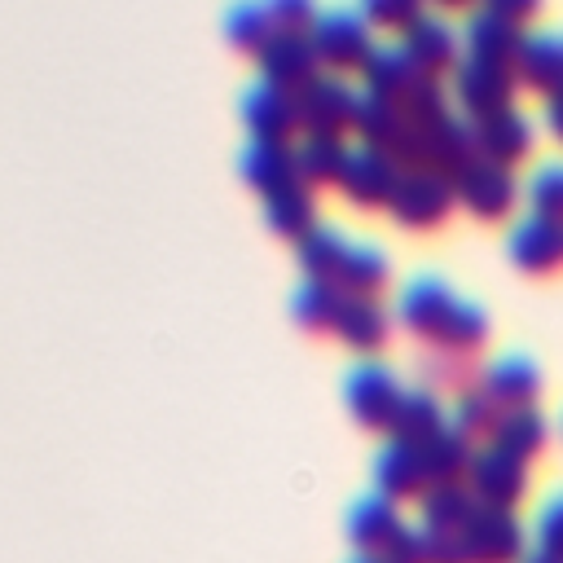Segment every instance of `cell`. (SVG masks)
I'll use <instances>...</instances> for the list:
<instances>
[{
	"instance_id": "obj_8",
	"label": "cell",
	"mask_w": 563,
	"mask_h": 563,
	"mask_svg": "<svg viewBox=\"0 0 563 563\" xmlns=\"http://www.w3.org/2000/svg\"><path fill=\"white\" fill-rule=\"evenodd\" d=\"M453 303H457V295L449 290L444 277H435V273H413V277L400 286V295H396V321H400L409 334L435 343L440 330H444L449 317H453Z\"/></svg>"
},
{
	"instance_id": "obj_25",
	"label": "cell",
	"mask_w": 563,
	"mask_h": 563,
	"mask_svg": "<svg viewBox=\"0 0 563 563\" xmlns=\"http://www.w3.org/2000/svg\"><path fill=\"white\" fill-rule=\"evenodd\" d=\"M545 440H550V418H545L537 405L501 409L497 422H493V435H488V444H497L501 453H510V457H519V462L537 457V453L545 449Z\"/></svg>"
},
{
	"instance_id": "obj_30",
	"label": "cell",
	"mask_w": 563,
	"mask_h": 563,
	"mask_svg": "<svg viewBox=\"0 0 563 563\" xmlns=\"http://www.w3.org/2000/svg\"><path fill=\"white\" fill-rule=\"evenodd\" d=\"M264 224H268L277 238L299 242V238L317 224V198H312V189L286 185V189L268 194V198H264Z\"/></svg>"
},
{
	"instance_id": "obj_41",
	"label": "cell",
	"mask_w": 563,
	"mask_h": 563,
	"mask_svg": "<svg viewBox=\"0 0 563 563\" xmlns=\"http://www.w3.org/2000/svg\"><path fill=\"white\" fill-rule=\"evenodd\" d=\"M268 18H273V31L308 35L312 22H317V4H312V0H273V4H268Z\"/></svg>"
},
{
	"instance_id": "obj_29",
	"label": "cell",
	"mask_w": 563,
	"mask_h": 563,
	"mask_svg": "<svg viewBox=\"0 0 563 563\" xmlns=\"http://www.w3.org/2000/svg\"><path fill=\"white\" fill-rule=\"evenodd\" d=\"M352 132H356V145H369V150H383L391 158L400 132H405V119L396 110V101L387 97H374V92H361L356 97V119H352Z\"/></svg>"
},
{
	"instance_id": "obj_11",
	"label": "cell",
	"mask_w": 563,
	"mask_h": 563,
	"mask_svg": "<svg viewBox=\"0 0 563 563\" xmlns=\"http://www.w3.org/2000/svg\"><path fill=\"white\" fill-rule=\"evenodd\" d=\"M400 180V167L383 154V150H369V145H347L343 154V167H339V194L356 207H387L391 189Z\"/></svg>"
},
{
	"instance_id": "obj_28",
	"label": "cell",
	"mask_w": 563,
	"mask_h": 563,
	"mask_svg": "<svg viewBox=\"0 0 563 563\" xmlns=\"http://www.w3.org/2000/svg\"><path fill=\"white\" fill-rule=\"evenodd\" d=\"M479 501L471 497V488L457 479V484H427V493L418 497V528L427 532H462L471 510Z\"/></svg>"
},
{
	"instance_id": "obj_45",
	"label": "cell",
	"mask_w": 563,
	"mask_h": 563,
	"mask_svg": "<svg viewBox=\"0 0 563 563\" xmlns=\"http://www.w3.org/2000/svg\"><path fill=\"white\" fill-rule=\"evenodd\" d=\"M488 9H493V13H501L506 22L523 26V22L537 13V0H488Z\"/></svg>"
},
{
	"instance_id": "obj_4",
	"label": "cell",
	"mask_w": 563,
	"mask_h": 563,
	"mask_svg": "<svg viewBox=\"0 0 563 563\" xmlns=\"http://www.w3.org/2000/svg\"><path fill=\"white\" fill-rule=\"evenodd\" d=\"M356 97L361 88H352L343 75L321 70L312 84H303L295 92V110H299V132H317V136H343L356 119Z\"/></svg>"
},
{
	"instance_id": "obj_1",
	"label": "cell",
	"mask_w": 563,
	"mask_h": 563,
	"mask_svg": "<svg viewBox=\"0 0 563 563\" xmlns=\"http://www.w3.org/2000/svg\"><path fill=\"white\" fill-rule=\"evenodd\" d=\"M308 44H312L321 70L339 75V70H361V62L374 48V31L356 4H330V9H317Z\"/></svg>"
},
{
	"instance_id": "obj_2",
	"label": "cell",
	"mask_w": 563,
	"mask_h": 563,
	"mask_svg": "<svg viewBox=\"0 0 563 563\" xmlns=\"http://www.w3.org/2000/svg\"><path fill=\"white\" fill-rule=\"evenodd\" d=\"M400 378L387 361L378 356H361L343 369V405L352 409V418L369 431H387L391 427V413H396V400H400Z\"/></svg>"
},
{
	"instance_id": "obj_44",
	"label": "cell",
	"mask_w": 563,
	"mask_h": 563,
	"mask_svg": "<svg viewBox=\"0 0 563 563\" xmlns=\"http://www.w3.org/2000/svg\"><path fill=\"white\" fill-rule=\"evenodd\" d=\"M422 541H427V563H466L462 532H427L422 528Z\"/></svg>"
},
{
	"instance_id": "obj_33",
	"label": "cell",
	"mask_w": 563,
	"mask_h": 563,
	"mask_svg": "<svg viewBox=\"0 0 563 563\" xmlns=\"http://www.w3.org/2000/svg\"><path fill=\"white\" fill-rule=\"evenodd\" d=\"M339 286L334 282H317V277H303L295 290H290V317L303 325V330H330L334 325V312H339Z\"/></svg>"
},
{
	"instance_id": "obj_40",
	"label": "cell",
	"mask_w": 563,
	"mask_h": 563,
	"mask_svg": "<svg viewBox=\"0 0 563 563\" xmlns=\"http://www.w3.org/2000/svg\"><path fill=\"white\" fill-rule=\"evenodd\" d=\"M532 532H537V550H545V554L563 559V493H554V497H545V501H541Z\"/></svg>"
},
{
	"instance_id": "obj_49",
	"label": "cell",
	"mask_w": 563,
	"mask_h": 563,
	"mask_svg": "<svg viewBox=\"0 0 563 563\" xmlns=\"http://www.w3.org/2000/svg\"><path fill=\"white\" fill-rule=\"evenodd\" d=\"M559 427H563V418H559Z\"/></svg>"
},
{
	"instance_id": "obj_46",
	"label": "cell",
	"mask_w": 563,
	"mask_h": 563,
	"mask_svg": "<svg viewBox=\"0 0 563 563\" xmlns=\"http://www.w3.org/2000/svg\"><path fill=\"white\" fill-rule=\"evenodd\" d=\"M545 128H550V136L563 145V88H559L554 97H545Z\"/></svg>"
},
{
	"instance_id": "obj_26",
	"label": "cell",
	"mask_w": 563,
	"mask_h": 563,
	"mask_svg": "<svg viewBox=\"0 0 563 563\" xmlns=\"http://www.w3.org/2000/svg\"><path fill=\"white\" fill-rule=\"evenodd\" d=\"M391 277V260L378 242H356L347 238V251L339 260V273H334V286L339 295H378Z\"/></svg>"
},
{
	"instance_id": "obj_32",
	"label": "cell",
	"mask_w": 563,
	"mask_h": 563,
	"mask_svg": "<svg viewBox=\"0 0 563 563\" xmlns=\"http://www.w3.org/2000/svg\"><path fill=\"white\" fill-rule=\"evenodd\" d=\"M343 251H347L343 229H334V224H325V220H317V224L295 242V260H299L303 277H317V282H334Z\"/></svg>"
},
{
	"instance_id": "obj_12",
	"label": "cell",
	"mask_w": 563,
	"mask_h": 563,
	"mask_svg": "<svg viewBox=\"0 0 563 563\" xmlns=\"http://www.w3.org/2000/svg\"><path fill=\"white\" fill-rule=\"evenodd\" d=\"M471 141H475V158L515 167L532 150V119L519 106L493 110L484 119H471Z\"/></svg>"
},
{
	"instance_id": "obj_14",
	"label": "cell",
	"mask_w": 563,
	"mask_h": 563,
	"mask_svg": "<svg viewBox=\"0 0 563 563\" xmlns=\"http://www.w3.org/2000/svg\"><path fill=\"white\" fill-rule=\"evenodd\" d=\"M457 44H462V35L440 13H427V9L400 31V48L418 66V75H431V79H440L444 70L457 66Z\"/></svg>"
},
{
	"instance_id": "obj_19",
	"label": "cell",
	"mask_w": 563,
	"mask_h": 563,
	"mask_svg": "<svg viewBox=\"0 0 563 563\" xmlns=\"http://www.w3.org/2000/svg\"><path fill=\"white\" fill-rule=\"evenodd\" d=\"M515 79L537 88L541 97H554L563 88V35L559 31H523V44L515 53Z\"/></svg>"
},
{
	"instance_id": "obj_9",
	"label": "cell",
	"mask_w": 563,
	"mask_h": 563,
	"mask_svg": "<svg viewBox=\"0 0 563 563\" xmlns=\"http://www.w3.org/2000/svg\"><path fill=\"white\" fill-rule=\"evenodd\" d=\"M453 198H457L471 216H479V220H501V216L515 207V198H519V180H515V172L501 167V163L471 158V163L453 176Z\"/></svg>"
},
{
	"instance_id": "obj_47",
	"label": "cell",
	"mask_w": 563,
	"mask_h": 563,
	"mask_svg": "<svg viewBox=\"0 0 563 563\" xmlns=\"http://www.w3.org/2000/svg\"><path fill=\"white\" fill-rule=\"evenodd\" d=\"M519 563H563V559H554V554H545V550H523Z\"/></svg>"
},
{
	"instance_id": "obj_24",
	"label": "cell",
	"mask_w": 563,
	"mask_h": 563,
	"mask_svg": "<svg viewBox=\"0 0 563 563\" xmlns=\"http://www.w3.org/2000/svg\"><path fill=\"white\" fill-rule=\"evenodd\" d=\"M444 422H449L444 400H440L427 383H418V387H405V391H400L387 435H396V440H405V444H427Z\"/></svg>"
},
{
	"instance_id": "obj_37",
	"label": "cell",
	"mask_w": 563,
	"mask_h": 563,
	"mask_svg": "<svg viewBox=\"0 0 563 563\" xmlns=\"http://www.w3.org/2000/svg\"><path fill=\"white\" fill-rule=\"evenodd\" d=\"M224 35H229L233 48H242V53H260V48L273 40L268 4H251V0L233 4V9L224 13Z\"/></svg>"
},
{
	"instance_id": "obj_15",
	"label": "cell",
	"mask_w": 563,
	"mask_h": 563,
	"mask_svg": "<svg viewBox=\"0 0 563 563\" xmlns=\"http://www.w3.org/2000/svg\"><path fill=\"white\" fill-rule=\"evenodd\" d=\"M479 391L497 405V409H519L532 405L541 396V369L528 352H501L479 369Z\"/></svg>"
},
{
	"instance_id": "obj_10",
	"label": "cell",
	"mask_w": 563,
	"mask_h": 563,
	"mask_svg": "<svg viewBox=\"0 0 563 563\" xmlns=\"http://www.w3.org/2000/svg\"><path fill=\"white\" fill-rule=\"evenodd\" d=\"M238 114L251 132V141H295L299 136V110H295V92L268 84V79H251L238 97Z\"/></svg>"
},
{
	"instance_id": "obj_31",
	"label": "cell",
	"mask_w": 563,
	"mask_h": 563,
	"mask_svg": "<svg viewBox=\"0 0 563 563\" xmlns=\"http://www.w3.org/2000/svg\"><path fill=\"white\" fill-rule=\"evenodd\" d=\"M471 440L466 435H457L449 422L427 440V444H418V453H422V471H427V484H457V479H466V462H471Z\"/></svg>"
},
{
	"instance_id": "obj_34",
	"label": "cell",
	"mask_w": 563,
	"mask_h": 563,
	"mask_svg": "<svg viewBox=\"0 0 563 563\" xmlns=\"http://www.w3.org/2000/svg\"><path fill=\"white\" fill-rule=\"evenodd\" d=\"M484 339H488V312H484L475 299H462V295H457L453 317H449V325L440 330L435 347H440V352H453V356H471Z\"/></svg>"
},
{
	"instance_id": "obj_16",
	"label": "cell",
	"mask_w": 563,
	"mask_h": 563,
	"mask_svg": "<svg viewBox=\"0 0 563 563\" xmlns=\"http://www.w3.org/2000/svg\"><path fill=\"white\" fill-rule=\"evenodd\" d=\"M260 57V79L286 88V92H299L303 84H312L321 75V62L308 44V35H286V31H273V40L255 53Z\"/></svg>"
},
{
	"instance_id": "obj_21",
	"label": "cell",
	"mask_w": 563,
	"mask_h": 563,
	"mask_svg": "<svg viewBox=\"0 0 563 563\" xmlns=\"http://www.w3.org/2000/svg\"><path fill=\"white\" fill-rule=\"evenodd\" d=\"M506 255L528 268V273H550L563 264V224L554 220H541V216H523L510 224V238H506Z\"/></svg>"
},
{
	"instance_id": "obj_35",
	"label": "cell",
	"mask_w": 563,
	"mask_h": 563,
	"mask_svg": "<svg viewBox=\"0 0 563 563\" xmlns=\"http://www.w3.org/2000/svg\"><path fill=\"white\" fill-rule=\"evenodd\" d=\"M396 110H400V119H405L413 132H422V128L440 123L444 114H453L444 84H440V79H431V75H418V79L409 84V92L396 101Z\"/></svg>"
},
{
	"instance_id": "obj_39",
	"label": "cell",
	"mask_w": 563,
	"mask_h": 563,
	"mask_svg": "<svg viewBox=\"0 0 563 563\" xmlns=\"http://www.w3.org/2000/svg\"><path fill=\"white\" fill-rule=\"evenodd\" d=\"M361 9V18L369 22V31H405L422 9H418V0H365V4H356Z\"/></svg>"
},
{
	"instance_id": "obj_20",
	"label": "cell",
	"mask_w": 563,
	"mask_h": 563,
	"mask_svg": "<svg viewBox=\"0 0 563 563\" xmlns=\"http://www.w3.org/2000/svg\"><path fill=\"white\" fill-rule=\"evenodd\" d=\"M405 519H400V506L396 501H387L383 493H361V497H352V506H347V515H343V532H347V541L361 550V554H378L387 541H391V532L400 528Z\"/></svg>"
},
{
	"instance_id": "obj_48",
	"label": "cell",
	"mask_w": 563,
	"mask_h": 563,
	"mask_svg": "<svg viewBox=\"0 0 563 563\" xmlns=\"http://www.w3.org/2000/svg\"><path fill=\"white\" fill-rule=\"evenodd\" d=\"M343 563H383V559H378V554H361V550H356V554H347Z\"/></svg>"
},
{
	"instance_id": "obj_27",
	"label": "cell",
	"mask_w": 563,
	"mask_h": 563,
	"mask_svg": "<svg viewBox=\"0 0 563 563\" xmlns=\"http://www.w3.org/2000/svg\"><path fill=\"white\" fill-rule=\"evenodd\" d=\"M290 154H295V180H299L303 189H317V185H334V180H339L347 141H343V136L299 132V136L290 141Z\"/></svg>"
},
{
	"instance_id": "obj_3",
	"label": "cell",
	"mask_w": 563,
	"mask_h": 563,
	"mask_svg": "<svg viewBox=\"0 0 563 563\" xmlns=\"http://www.w3.org/2000/svg\"><path fill=\"white\" fill-rule=\"evenodd\" d=\"M453 180L427 167H400V180L387 198V211L400 229H435L453 211Z\"/></svg>"
},
{
	"instance_id": "obj_17",
	"label": "cell",
	"mask_w": 563,
	"mask_h": 563,
	"mask_svg": "<svg viewBox=\"0 0 563 563\" xmlns=\"http://www.w3.org/2000/svg\"><path fill=\"white\" fill-rule=\"evenodd\" d=\"M462 44H466V57H479L493 66H515V53L523 44V26H515L501 13H493L488 4H479L462 22Z\"/></svg>"
},
{
	"instance_id": "obj_42",
	"label": "cell",
	"mask_w": 563,
	"mask_h": 563,
	"mask_svg": "<svg viewBox=\"0 0 563 563\" xmlns=\"http://www.w3.org/2000/svg\"><path fill=\"white\" fill-rule=\"evenodd\" d=\"M475 378H471V369H466V356H453V352H431V361H427V387L435 391V387H471Z\"/></svg>"
},
{
	"instance_id": "obj_36",
	"label": "cell",
	"mask_w": 563,
	"mask_h": 563,
	"mask_svg": "<svg viewBox=\"0 0 563 563\" xmlns=\"http://www.w3.org/2000/svg\"><path fill=\"white\" fill-rule=\"evenodd\" d=\"M497 405L479 391V383H471V387H462L457 396H453V409H449V427L457 431V435H466L471 444L479 440V435H493V422H497Z\"/></svg>"
},
{
	"instance_id": "obj_13",
	"label": "cell",
	"mask_w": 563,
	"mask_h": 563,
	"mask_svg": "<svg viewBox=\"0 0 563 563\" xmlns=\"http://www.w3.org/2000/svg\"><path fill=\"white\" fill-rule=\"evenodd\" d=\"M369 479H374V493H383L387 501L422 497L427 493V471H422L418 444H405V440L387 435L369 457Z\"/></svg>"
},
{
	"instance_id": "obj_22",
	"label": "cell",
	"mask_w": 563,
	"mask_h": 563,
	"mask_svg": "<svg viewBox=\"0 0 563 563\" xmlns=\"http://www.w3.org/2000/svg\"><path fill=\"white\" fill-rule=\"evenodd\" d=\"M238 176L260 189L264 198L286 189V185H299L295 180V154H290V141H246L238 150Z\"/></svg>"
},
{
	"instance_id": "obj_7",
	"label": "cell",
	"mask_w": 563,
	"mask_h": 563,
	"mask_svg": "<svg viewBox=\"0 0 563 563\" xmlns=\"http://www.w3.org/2000/svg\"><path fill=\"white\" fill-rule=\"evenodd\" d=\"M515 70L493 66L479 57H457L453 66V101L462 106V119H484L493 110L515 106Z\"/></svg>"
},
{
	"instance_id": "obj_18",
	"label": "cell",
	"mask_w": 563,
	"mask_h": 563,
	"mask_svg": "<svg viewBox=\"0 0 563 563\" xmlns=\"http://www.w3.org/2000/svg\"><path fill=\"white\" fill-rule=\"evenodd\" d=\"M352 352H378L391 334V312L383 308L378 295H343L334 325H330Z\"/></svg>"
},
{
	"instance_id": "obj_38",
	"label": "cell",
	"mask_w": 563,
	"mask_h": 563,
	"mask_svg": "<svg viewBox=\"0 0 563 563\" xmlns=\"http://www.w3.org/2000/svg\"><path fill=\"white\" fill-rule=\"evenodd\" d=\"M523 194H528V216L563 224V163H537Z\"/></svg>"
},
{
	"instance_id": "obj_6",
	"label": "cell",
	"mask_w": 563,
	"mask_h": 563,
	"mask_svg": "<svg viewBox=\"0 0 563 563\" xmlns=\"http://www.w3.org/2000/svg\"><path fill=\"white\" fill-rule=\"evenodd\" d=\"M462 484L471 488V497H475L479 506L515 510V501L528 493V462L501 453L497 444H475Z\"/></svg>"
},
{
	"instance_id": "obj_23",
	"label": "cell",
	"mask_w": 563,
	"mask_h": 563,
	"mask_svg": "<svg viewBox=\"0 0 563 563\" xmlns=\"http://www.w3.org/2000/svg\"><path fill=\"white\" fill-rule=\"evenodd\" d=\"M418 79V66L409 62V53L400 48V40H374L369 57L361 62V92H374V97H387V101H400L409 92V84Z\"/></svg>"
},
{
	"instance_id": "obj_5",
	"label": "cell",
	"mask_w": 563,
	"mask_h": 563,
	"mask_svg": "<svg viewBox=\"0 0 563 563\" xmlns=\"http://www.w3.org/2000/svg\"><path fill=\"white\" fill-rule=\"evenodd\" d=\"M466 563H519L528 550V528L515 510L501 506H475L462 528Z\"/></svg>"
},
{
	"instance_id": "obj_43",
	"label": "cell",
	"mask_w": 563,
	"mask_h": 563,
	"mask_svg": "<svg viewBox=\"0 0 563 563\" xmlns=\"http://www.w3.org/2000/svg\"><path fill=\"white\" fill-rule=\"evenodd\" d=\"M383 563H427V541H422V528L418 523H400L391 532V541L378 550Z\"/></svg>"
}]
</instances>
